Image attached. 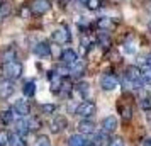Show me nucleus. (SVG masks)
<instances>
[{"label": "nucleus", "instance_id": "obj_1", "mask_svg": "<svg viewBox=\"0 0 151 146\" xmlns=\"http://www.w3.org/2000/svg\"><path fill=\"white\" fill-rule=\"evenodd\" d=\"M22 71H24V68H22L21 63H17V61H10V63H5V65H4V75H5V78H9V80H17V78H21Z\"/></svg>", "mask_w": 151, "mask_h": 146}, {"label": "nucleus", "instance_id": "obj_2", "mask_svg": "<svg viewBox=\"0 0 151 146\" xmlns=\"http://www.w3.org/2000/svg\"><path fill=\"white\" fill-rule=\"evenodd\" d=\"M126 78L132 85V88H139L141 83H143V80H141V70L137 68V66H129V68L126 70Z\"/></svg>", "mask_w": 151, "mask_h": 146}, {"label": "nucleus", "instance_id": "obj_3", "mask_svg": "<svg viewBox=\"0 0 151 146\" xmlns=\"http://www.w3.org/2000/svg\"><path fill=\"white\" fill-rule=\"evenodd\" d=\"M95 111H97L95 104H93V102H88V100H85V102H82V104L76 107L75 114L76 116H80L82 119H88V117H92V116L95 114Z\"/></svg>", "mask_w": 151, "mask_h": 146}, {"label": "nucleus", "instance_id": "obj_4", "mask_svg": "<svg viewBox=\"0 0 151 146\" xmlns=\"http://www.w3.org/2000/svg\"><path fill=\"white\" fill-rule=\"evenodd\" d=\"M29 7H31V10H32V14L42 15L51 9V2H49V0H32Z\"/></svg>", "mask_w": 151, "mask_h": 146}, {"label": "nucleus", "instance_id": "obj_5", "mask_svg": "<svg viewBox=\"0 0 151 146\" xmlns=\"http://www.w3.org/2000/svg\"><path fill=\"white\" fill-rule=\"evenodd\" d=\"M117 85H119V80H117L116 75H112V73H105V75H102V78H100V87H102L104 90H114V88H117Z\"/></svg>", "mask_w": 151, "mask_h": 146}, {"label": "nucleus", "instance_id": "obj_6", "mask_svg": "<svg viewBox=\"0 0 151 146\" xmlns=\"http://www.w3.org/2000/svg\"><path fill=\"white\" fill-rule=\"evenodd\" d=\"M51 37H53V41L58 42V44H65V42H70V39H71L68 27H60V29H56L55 32L51 34Z\"/></svg>", "mask_w": 151, "mask_h": 146}, {"label": "nucleus", "instance_id": "obj_7", "mask_svg": "<svg viewBox=\"0 0 151 146\" xmlns=\"http://www.w3.org/2000/svg\"><path fill=\"white\" fill-rule=\"evenodd\" d=\"M14 112L17 114V116H21V117H26L29 112H31V105H29L27 100H24V99H19V100H15L14 104Z\"/></svg>", "mask_w": 151, "mask_h": 146}, {"label": "nucleus", "instance_id": "obj_8", "mask_svg": "<svg viewBox=\"0 0 151 146\" xmlns=\"http://www.w3.org/2000/svg\"><path fill=\"white\" fill-rule=\"evenodd\" d=\"M14 83H12V80H9L5 78L4 82H0V97L2 99H10V95L14 93Z\"/></svg>", "mask_w": 151, "mask_h": 146}, {"label": "nucleus", "instance_id": "obj_9", "mask_svg": "<svg viewBox=\"0 0 151 146\" xmlns=\"http://www.w3.org/2000/svg\"><path fill=\"white\" fill-rule=\"evenodd\" d=\"M68 126V121L65 116H55L53 121H51V131L53 132H61L63 129H66Z\"/></svg>", "mask_w": 151, "mask_h": 146}, {"label": "nucleus", "instance_id": "obj_10", "mask_svg": "<svg viewBox=\"0 0 151 146\" xmlns=\"http://www.w3.org/2000/svg\"><path fill=\"white\" fill-rule=\"evenodd\" d=\"M60 60H61L66 66H71V65H75V63L78 61V56H76V53L73 49H65V51H61Z\"/></svg>", "mask_w": 151, "mask_h": 146}, {"label": "nucleus", "instance_id": "obj_11", "mask_svg": "<svg viewBox=\"0 0 151 146\" xmlns=\"http://www.w3.org/2000/svg\"><path fill=\"white\" fill-rule=\"evenodd\" d=\"M95 26L100 31H104V32H109V31H112V29L116 27V22H114V19H110V17H100L97 21Z\"/></svg>", "mask_w": 151, "mask_h": 146}, {"label": "nucleus", "instance_id": "obj_12", "mask_svg": "<svg viewBox=\"0 0 151 146\" xmlns=\"http://www.w3.org/2000/svg\"><path fill=\"white\" fill-rule=\"evenodd\" d=\"M78 131H80V134H93L95 132V124L90 119H82L78 122Z\"/></svg>", "mask_w": 151, "mask_h": 146}, {"label": "nucleus", "instance_id": "obj_13", "mask_svg": "<svg viewBox=\"0 0 151 146\" xmlns=\"http://www.w3.org/2000/svg\"><path fill=\"white\" fill-rule=\"evenodd\" d=\"M32 51H34L36 56H39V58H46V56H49V53H51V48H49V44L46 41H41V42L36 44Z\"/></svg>", "mask_w": 151, "mask_h": 146}, {"label": "nucleus", "instance_id": "obj_14", "mask_svg": "<svg viewBox=\"0 0 151 146\" xmlns=\"http://www.w3.org/2000/svg\"><path fill=\"white\" fill-rule=\"evenodd\" d=\"M117 129V119L114 116H107V117L102 121V131L105 132H114Z\"/></svg>", "mask_w": 151, "mask_h": 146}, {"label": "nucleus", "instance_id": "obj_15", "mask_svg": "<svg viewBox=\"0 0 151 146\" xmlns=\"http://www.w3.org/2000/svg\"><path fill=\"white\" fill-rule=\"evenodd\" d=\"M29 131H31V129H29V119L21 117L17 122H15V132H19L21 136H26Z\"/></svg>", "mask_w": 151, "mask_h": 146}, {"label": "nucleus", "instance_id": "obj_16", "mask_svg": "<svg viewBox=\"0 0 151 146\" xmlns=\"http://www.w3.org/2000/svg\"><path fill=\"white\" fill-rule=\"evenodd\" d=\"M9 145L10 146H26L24 136H21L19 132H12V134L9 136Z\"/></svg>", "mask_w": 151, "mask_h": 146}, {"label": "nucleus", "instance_id": "obj_17", "mask_svg": "<svg viewBox=\"0 0 151 146\" xmlns=\"http://www.w3.org/2000/svg\"><path fill=\"white\" fill-rule=\"evenodd\" d=\"M87 139L83 138V134H73L68 138V146H85Z\"/></svg>", "mask_w": 151, "mask_h": 146}, {"label": "nucleus", "instance_id": "obj_18", "mask_svg": "<svg viewBox=\"0 0 151 146\" xmlns=\"http://www.w3.org/2000/svg\"><path fill=\"white\" fill-rule=\"evenodd\" d=\"M70 70H71V75H73V77H82L83 71H85V63L83 61H76L75 65L70 66Z\"/></svg>", "mask_w": 151, "mask_h": 146}, {"label": "nucleus", "instance_id": "obj_19", "mask_svg": "<svg viewBox=\"0 0 151 146\" xmlns=\"http://www.w3.org/2000/svg\"><path fill=\"white\" fill-rule=\"evenodd\" d=\"M14 109H7V111H2L0 112V121L4 122V124H10L12 121H14Z\"/></svg>", "mask_w": 151, "mask_h": 146}, {"label": "nucleus", "instance_id": "obj_20", "mask_svg": "<svg viewBox=\"0 0 151 146\" xmlns=\"http://www.w3.org/2000/svg\"><path fill=\"white\" fill-rule=\"evenodd\" d=\"M97 42H99V44H100L104 49H109V48H110V44H112V41H110L109 34H105V32H100V34L97 36Z\"/></svg>", "mask_w": 151, "mask_h": 146}, {"label": "nucleus", "instance_id": "obj_21", "mask_svg": "<svg viewBox=\"0 0 151 146\" xmlns=\"http://www.w3.org/2000/svg\"><path fill=\"white\" fill-rule=\"evenodd\" d=\"M119 112H121V117L124 119V121H131V117H132V109H131V105H119Z\"/></svg>", "mask_w": 151, "mask_h": 146}, {"label": "nucleus", "instance_id": "obj_22", "mask_svg": "<svg viewBox=\"0 0 151 146\" xmlns=\"http://www.w3.org/2000/svg\"><path fill=\"white\" fill-rule=\"evenodd\" d=\"M22 92H24V95H26V97H32V95H34V92H36V83L32 82V80L26 82L24 87H22Z\"/></svg>", "mask_w": 151, "mask_h": 146}, {"label": "nucleus", "instance_id": "obj_23", "mask_svg": "<svg viewBox=\"0 0 151 146\" xmlns=\"http://www.w3.org/2000/svg\"><path fill=\"white\" fill-rule=\"evenodd\" d=\"M141 80L144 85H151V66L146 65L144 68H141Z\"/></svg>", "mask_w": 151, "mask_h": 146}, {"label": "nucleus", "instance_id": "obj_24", "mask_svg": "<svg viewBox=\"0 0 151 146\" xmlns=\"http://www.w3.org/2000/svg\"><path fill=\"white\" fill-rule=\"evenodd\" d=\"M2 60L4 63H10V61H15V49H10L7 48L4 53H2Z\"/></svg>", "mask_w": 151, "mask_h": 146}, {"label": "nucleus", "instance_id": "obj_25", "mask_svg": "<svg viewBox=\"0 0 151 146\" xmlns=\"http://www.w3.org/2000/svg\"><path fill=\"white\" fill-rule=\"evenodd\" d=\"M76 90H78V93H80L82 97H88L90 87H88V83H85V82H80V83L76 85Z\"/></svg>", "mask_w": 151, "mask_h": 146}, {"label": "nucleus", "instance_id": "obj_26", "mask_svg": "<svg viewBox=\"0 0 151 146\" xmlns=\"http://www.w3.org/2000/svg\"><path fill=\"white\" fill-rule=\"evenodd\" d=\"M95 143H99V145H105L107 141H109V132H105V131H102V132H97L95 134V139H93Z\"/></svg>", "mask_w": 151, "mask_h": 146}, {"label": "nucleus", "instance_id": "obj_27", "mask_svg": "<svg viewBox=\"0 0 151 146\" xmlns=\"http://www.w3.org/2000/svg\"><path fill=\"white\" fill-rule=\"evenodd\" d=\"M139 105H141V109H143V111L150 112L151 111V97H150V95H144V97L141 99Z\"/></svg>", "mask_w": 151, "mask_h": 146}, {"label": "nucleus", "instance_id": "obj_28", "mask_svg": "<svg viewBox=\"0 0 151 146\" xmlns=\"http://www.w3.org/2000/svg\"><path fill=\"white\" fill-rule=\"evenodd\" d=\"M124 51L129 53V55H134V53H136V44L131 42V37H127V41L124 42Z\"/></svg>", "mask_w": 151, "mask_h": 146}, {"label": "nucleus", "instance_id": "obj_29", "mask_svg": "<svg viewBox=\"0 0 151 146\" xmlns=\"http://www.w3.org/2000/svg\"><path fill=\"white\" fill-rule=\"evenodd\" d=\"M85 5L90 10H97V9H100V5H102V0H85Z\"/></svg>", "mask_w": 151, "mask_h": 146}, {"label": "nucleus", "instance_id": "obj_30", "mask_svg": "<svg viewBox=\"0 0 151 146\" xmlns=\"http://www.w3.org/2000/svg\"><path fill=\"white\" fill-rule=\"evenodd\" d=\"M41 127V121L37 117H29V129L31 131H37Z\"/></svg>", "mask_w": 151, "mask_h": 146}, {"label": "nucleus", "instance_id": "obj_31", "mask_svg": "<svg viewBox=\"0 0 151 146\" xmlns=\"http://www.w3.org/2000/svg\"><path fill=\"white\" fill-rule=\"evenodd\" d=\"M10 14V5L9 4H0V19H5Z\"/></svg>", "mask_w": 151, "mask_h": 146}, {"label": "nucleus", "instance_id": "obj_32", "mask_svg": "<svg viewBox=\"0 0 151 146\" xmlns=\"http://www.w3.org/2000/svg\"><path fill=\"white\" fill-rule=\"evenodd\" d=\"M41 111L44 112V114H53V112L56 111V105L55 104H42L41 105Z\"/></svg>", "mask_w": 151, "mask_h": 146}, {"label": "nucleus", "instance_id": "obj_33", "mask_svg": "<svg viewBox=\"0 0 151 146\" xmlns=\"http://www.w3.org/2000/svg\"><path fill=\"white\" fill-rule=\"evenodd\" d=\"M73 87H71V82L70 80H66V78H63V83H61V90L60 92H63V93H68L70 90H71Z\"/></svg>", "mask_w": 151, "mask_h": 146}, {"label": "nucleus", "instance_id": "obj_34", "mask_svg": "<svg viewBox=\"0 0 151 146\" xmlns=\"http://www.w3.org/2000/svg\"><path fill=\"white\" fill-rule=\"evenodd\" d=\"M9 145V134L7 131H0V146H7Z\"/></svg>", "mask_w": 151, "mask_h": 146}, {"label": "nucleus", "instance_id": "obj_35", "mask_svg": "<svg viewBox=\"0 0 151 146\" xmlns=\"http://www.w3.org/2000/svg\"><path fill=\"white\" fill-rule=\"evenodd\" d=\"M31 14H32L31 7H22L21 9V17H22V19H29V17H31Z\"/></svg>", "mask_w": 151, "mask_h": 146}, {"label": "nucleus", "instance_id": "obj_36", "mask_svg": "<svg viewBox=\"0 0 151 146\" xmlns=\"http://www.w3.org/2000/svg\"><path fill=\"white\" fill-rule=\"evenodd\" d=\"M37 146H49L48 136H39V138H37Z\"/></svg>", "mask_w": 151, "mask_h": 146}, {"label": "nucleus", "instance_id": "obj_37", "mask_svg": "<svg viewBox=\"0 0 151 146\" xmlns=\"http://www.w3.org/2000/svg\"><path fill=\"white\" fill-rule=\"evenodd\" d=\"M109 146H124V141H122V139H119V138H116V139H112V141H110Z\"/></svg>", "mask_w": 151, "mask_h": 146}, {"label": "nucleus", "instance_id": "obj_38", "mask_svg": "<svg viewBox=\"0 0 151 146\" xmlns=\"http://www.w3.org/2000/svg\"><path fill=\"white\" fill-rule=\"evenodd\" d=\"M143 146H151V138H146L143 141Z\"/></svg>", "mask_w": 151, "mask_h": 146}, {"label": "nucleus", "instance_id": "obj_39", "mask_svg": "<svg viewBox=\"0 0 151 146\" xmlns=\"http://www.w3.org/2000/svg\"><path fill=\"white\" fill-rule=\"evenodd\" d=\"M85 146H95V141H92V139H87Z\"/></svg>", "mask_w": 151, "mask_h": 146}, {"label": "nucleus", "instance_id": "obj_40", "mask_svg": "<svg viewBox=\"0 0 151 146\" xmlns=\"http://www.w3.org/2000/svg\"><path fill=\"white\" fill-rule=\"evenodd\" d=\"M56 2H58L60 5H66V4H68L70 0H56Z\"/></svg>", "mask_w": 151, "mask_h": 146}, {"label": "nucleus", "instance_id": "obj_41", "mask_svg": "<svg viewBox=\"0 0 151 146\" xmlns=\"http://www.w3.org/2000/svg\"><path fill=\"white\" fill-rule=\"evenodd\" d=\"M146 65H150V66H151V53L148 55V58H146Z\"/></svg>", "mask_w": 151, "mask_h": 146}, {"label": "nucleus", "instance_id": "obj_42", "mask_svg": "<svg viewBox=\"0 0 151 146\" xmlns=\"http://www.w3.org/2000/svg\"><path fill=\"white\" fill-rule=\"evenodd\" d=\"M148 27H150V31H151V19H150V22H148Z\"/></svg>", "mask_w": 151, "mask_h": 146}]
</instances>
